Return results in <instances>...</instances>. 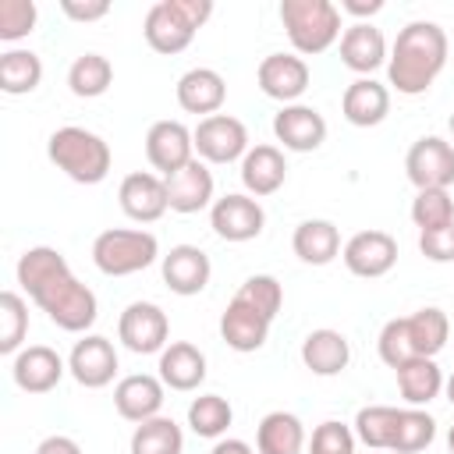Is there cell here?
<instances>
[{"label": "cell", "instance_id": "obj_13", "mask_svg": "<svg viewBox=\"0 0 454 454\" xmlns=\"http://www.w3.org/2000/svg\"><path fill=\"white\" fill-rule=\"evenodd\" d=\"M340 259H344L348 273L365 277V280H376V277H387L394 270V262H397V241L387 231H358V234H351L344 241Z\"/></svg>", "mask_w": 454, "mask_h": 454}, {"label": "cell", "instance_id": "obj_8", "mask_svg": "<svg viewBox=\"0 0 454 454\" xmlns=\"http://www.w3.org/2000/svg\"><path fill=\"white\" fill-rule=\"evenodd\" d=\"M117 337L135 355H160L170 344V319L156 301H131L117 319Z\"/></svg>", "mask_w": 454, "mask_h": 454}, {"label": "cell", "instance_id": "obj_28", "mask_svg": "<svg viewBox=\"0 0 454 454\" xmlns=\"http://www.w3.org/2000/svg\"><path fill=\"white\" fill-rule=\"evenodd\" d=\"M291 248L309 266H326L340 255V231L333 220H301L291 234Z\"/></svg>", "mask_w": 454, "mask_h": 454}, {"label": "cell", "instance_id": "obj_40", "mask_svg": "<svg viewBox=\"0 0 454 454\" xmlns=\"http://www.w3.org/2000/svg\"><path fill=\"white\" fill-rule=\"evenodd\" d=\"M234 294H241L248 305H255V309H259L262 316H270V319H277V312H280V305H284V287H280V280L270 277V273L248 277Z\"/></svg>", "mask_w": 454, "mask_h": 454}, {"label": "cell", "instance_id": "obj_41", "mask_svg": "<svg viewBox=\"0 0 454 454\" xmlns=\"http://www.w3.org/2000/svg\"><path fill=\"white\" fill-rule=\"evenodd\" d=\"M39 7L32 0H0V39L18 43L35 28Z\"/></svg>", "mask_w": 454, "mask_h": 454}, {"label": "cell", "instance_id": "obj_21", "mask_svg": "<svg viewBox=\"0 0 454 454\" xmlns=\"http://www.w3.org/2000/svg\"><path fill=\"white\" fill-rule=\"evenodd\" d=\"M163 380L160 376H149V372H131L124 376L117 387H114V408L121 419L128 422H145V419H156L160 408H163Z\"/></svg>", "mask_w": 454, "mask_h": 454}, {"label": "cell", "instance_id": "obj_16", "mask_svg": "<svg viewBox=\"0 0 454 454\" xmlns=\"http://www.w3.org/2000/svg\"><path fill=\"white\" fill-rule=\"evenodd\" d=\"M255 82L270 99H280L287 106L298 103L301 92L309 89V64L298 53H270L259 60Z\"/></svg>", "mask_w": 454, "mask_h": 454}, {"label": "cell", "instance_id": "obj_29", "mask_svg": "<svg viewBox=\"0 0 454 454\" xmlns=\"http://www.w3.org/2000/svg\"><path fill=\"white\" fill-rule=\"evenodd\" d=\"M404 319V337H408V348L415 358H436L450 337V319L443 309L436 305H426L411 316H401Z\"/></svg>", "mask_w": 454, "mask_h": 454}, {"label": "cell", "instance_id": "obj_44", "mask_svg": "<svg viewBox=\"0 0 454 454\" xmlns=\"http://www.w3.org/2000/svg\"><path fill=\"white\" fill-rule=\"evenodd\" d=\"M419 252L429 262H454V223L436 231H419Z\"/></svg>", "mask_w": 454, "mask_h": 454}, {"label": "cell", "instance_id": "obj_37", "mask_svg": "<svg viewBox=\"0 0 454 454\" xmlns=\"http://www.w3.org/2000/svg\"><path fill=\"white\" fill-rule=\"evenodd\" d=\"M433 440H436V419L426 408H401V422H397L390 454H419Z\"/></svg>", "mask_w": 454, "mask_h": 454}, {"label": "cell", "instance_id": "obj_47", "mask_svg": "<svg viewBox=\"0 0 454 454\" xmlns=\"http://www.w3.org/2000/svg\"><path fill=\"white\" fill-rule=\"evenodd\" d=\"M340 11H348L355 18H372L383 11V0H340Z\"/></svg>", "mask_w": 454, "mask_h": 454}, {"label": "cell", "instance_id": "obj_12", "mask_svg": "<svg viewBox=\"0 0 454 454\" xmlns=\"http://www.w3.org/2000/svg\"><path fill=\"white\" fill-rule=\"evenodd\" d=\"M145 160L160 177L177 174L195 160V138L181 121H156L145 131Z\"/></svg>", "mask_w": 454, "mask_h": 454}, {"label": "cell", "instance_id": "obj_17", "mask_svg": "<svg viewBox=\"0 0 454 454\" xmlns=\"http://www.w3.org/2000/svg\"><path fill=\"white\" fill-rule=\"evenodd\" d=\"M160 273H163V284L174 294L192 298V294L206 291V284L213 277V262H209V255L199 245H174L160 259Z\"/></svg>", "mask_w": 454, "mask_h": 454}, {"label": "cell", "instance_id": "obj_26", "mask_svg": "<svg viewBox=\"0 0 454 454\" xmlns=\"http://www.w3.org/2000/svg\"><path fill=\"white\" fill-rule=\"evenodd\" d=\"M156 369H160L163 387L188 394V390H199V383L206 380V355L188 340H170L160 351V365Z\"/></svg>", "mask_w": 454, "mask_h": 454}, {"label": "cell", "instance_id": "obj_11", "mask_svg": "<svg viewBox=\"0 0 454 454\" xmlns=\"http://www.w3.org/2000/svg\"><path fill=\"white\" fill-rule=\"evenodd\" d=\"M67 372L85 390H99V387L114 383V376H117V348H114V340L103 337V333H85L82 340H74V348L67 355Z\"/></svg>", "mask_w": 454, "mask_h": 454}, {"label": "cell", "instance_id": "obj_15", "mask_svg": "<svg viewBox=\"0 0 454 454\" xmlns=\"http://www.w3.org/2000/svg\"><path fill=\"white\" fill-rule=\"evenodd\" d=\"M273 135L291 153H316L326 142V117L309 103H287L273 117Z\"/></svg>", "mask_w": 454, "mask_h": 454}, {"label": "cell", "instance_id": "obj_52", "mask_svg": "<svg viewBox=\"0 0 454 454\" xmlns=\"http://www.w3.org/2000/svg\"><path fill=\"white\" fill-rule=\"evenodd\" d=\"M383 454H390V450H383Z\"/></svg>", "mask_w": 454, "mask_h": 454}, {"label": "cell", "instance_id": "obj_22", "mask_svg": "<svg viewBox=\"0 0 454 454\" xmlns=\"http://www.w3.org/2000/svg\"><path fill=\"white\" fill-rule=\"evenodd\" d=\"M174 96H177V106H181L184 114L213 117V114H220V106H223V99H227V82H223V74L213 71V67H192V71H184V74L177 78Z\"/></svg>", "mask_w": 454, "mask_h": 454}, {"label": "cell", "instance_id": "obj_25", "mask_svg": "<svg viewBox=\"0 0 454 454\" xmlns=\"http://www.w3.org/2000/svg\"><path fill=\"white\" fill-rule=\"evenodd\" d=\"M340 114L355 128H376L390 114V89L376 78H355L340 96Z\"/></svg>", "mask_w": 454, "mask_h": 454}, {"label": "cell", "instance_id": "obj_49", "mask_svg": "<svg viewBox=\"0 0 454 454\" xmlns=\"http://www.w3.org/2000/svg\"><path fill=\"white\" fill-rule=\"evenodd\" d=\"M443 394H447V401L454 404V372H450V376L443 380Z\"/></svg>", "mask_w": 454, "mask_h": 454}, {"label": "cell", "instance_id": "obj_43", "mask_svg": "<svg viewBox=\"0 0 454 454\" xmlns=\"http://www.w3.org/2000/svg\"><path fill=\"white\" fill-rule=\"evenodd\" d=\"M376 348H380V358H383L390 369H397V365H404V362H411V358H415V355H411V348H408L404 319H401V316L383 323V330H380V337H376Z\"/></svg>", "mask_w": 454, "mask_h": 454}, {"label": "cell", "instance_id": "obj_2", "mask_svg": "<svg viewBox=\"0 0 454 454\" xmlns=\"http://www.w3.org/2000/svg\"><path fill=\"white\" fill-rule=\"evenodd\" d=\"M447 67V32L436 21H408L387 57V82L401 96H422Z\"/></svg>", "mask_w": 454, "mask_h": 454}, {"label": "cell", "instance_id": "obj_19", "mask_svg": "<svg viewBox=\"0 0 454 454\" xmlns=\"http://www.w3.org/2000/svg\"><path fill=\"white\" fill-rule=\"evenodd\" d=\"M64 372H67V362L46 344H28L11 362V376L25 394H50L64 380Z\"/></svg>", "mask_w": 454, "mask_h": 454}, {"label": "cell", "instance_id": "obj_48", "mask_svg": "<svg viewBox=\"0 0 454 454\" xmlns=\"http://www.w3.org/2000/svg\"><path fill=\"white\" fill-rule=\"evenodd\" d=\"M209 454H255L245 440H216V447Z\"/></svg>", "mask_w": 454, "mask_h": 454}, {"label": "cell", "instance_id": "obj_27", "mask_svg": "<svg viewBox=\"0 0 454 454\" xmlns=\"http://www.w3.org/2000/svg\"><path fill=\"white\" fill-rule=\"evenodd\" d=\"M301 362L316 376H337L351 362V344H348V337L340 330L319 326V330L305 333V340H301Z\"/></svg>", "mask_w": 454, "mask_h": 454}, {"label": "cell", "instance_id": "obj_14", "mask_svg": "<svg viewBox=\"0 0 454 454\" xmlns=\"http://www.w3.org/2000/svg\"><path fill=\"white\" fill-rule=\"evenodd\" d=\"M117 202H121V213L135 223H156L170 202H167V181L153 170H135L121 181L117 188Z\"/></svg>", "mask_w": 454, "mask_h": 454}, {"label": "cell", "instance_id": "obj_1", "mask_svg": "<svg viewBox=\"0 0 454 454\" xmlns=\"http://www.w3.org/2000/svg\"><path fill=\"white\" fill-rule=\"evenodd\" d=\"M14 273H18V284L25 287V294L50 316L53 326H60L67 333H85L96 323V316H99L96 294L71 273L67 259L57 248H50V245L25 248Z\"/></svg>", "mask_w": 454, "mask_h": 454}, {"label": "cell", "instance_id": "obj_3", "mask_svg": "<svg viewBox=\"0 0 454 454\" xmlns=\"http://www.w3.org/2000/svg\"><path fill=\"white\" fill-rule=\"evenodd\" d=\"M46 156L57 163V170H64L74 184H99L110 174V145L103 135L78 128V124H64L46 138Z\"/></svg>", "mask_w": 454, "mask_h": 454}, {"label": "cell", "instance_id": "obj_18", "mask_svg": "<svg viewBox=\"0 0 454 454\" xmlns=\"http://www.w3.org/2000/svg\"><path fill=\"white\" fill-rule=\"evenodd\" d=\"M270 326H273V319L262 316L255 305H248L241 294H234L227 301L223 316H220V337H223V344L234 348V351H241V355L259 351L266 344V337H270Z\"/></svg>", "mask_w": 454, "mask_h": 454}, {"label": "cell", "instance_id": "obj_36", "mask_svg": "<svg viewBox=\"0 0 454 454\" xmlns=\"http://www.w3.org/2000/svg\"><path fill=\"white\" fill-rule=\"evenodd\" d=\"M231 422H234V408H231V401L220 397V394H199V397L188 404V426H192V433L202 436V440H220Z\"/></svg>", "mask_w": 454, "mask_h": 454}, {"label": "cell", "instance_id": "obj_33", "mask_svg": "<svg viewBox=\"0 0 454 454\" xmlns=\"http://www.w3.org/2000/svg\"><path fill=\"white\" fill-rule=\"evenodd\" d=\"M128 450L131 454H181L184 433L170 415H156V419H145L135 426Z\"/></svg>", "mask_w": 454, "mask_h": 454}, {"label": "cell", "instance_id": "obj_20", "mask_svg": "<svg viewBox=\"0 0 454 454\" xmlns=\"http://www.w3.org/2000/svg\"><path fill=\"white\" fill-rule=\"evenodd\" d=\"M387 57V39L372 21H355L340 32V64L351 67L358 78H372V71L383 67Z\"/></svg>", "mask_w": 454, "mask_h": 454}, {"label": "cell", "instance_id": "obj_50", "mask_svg": "<svg viewBox=\"0 0 454 454\" xmlns=\"http://www.w3.org/2000/svg\"><path fill=\"white\" fill-rule=\"evenodd\" d=\"M447 447H450V454H454V426L447 429Z\"/></svg>", "mask_w": 454, "mask_h": 454}, {"label": "cell", "instance_id": "obj_35", "mask_svg": "<svg viewBox=\"0 0 454 454\" xmlns=\"http://www.w3.org/2000/svg\"><path fill=\"white\" fill-rule=\"evenodd\" d=\"M114 82V64L103 53H82L74 57V64L67 67V89L78 99H96L110 89Z\"/></svg>", "mask_w": 454, "mask_h": 454}, {"label": "cell", "instance_id": "obj_10", "mask_svg": "<svg viewBox=\"0 0 454 454\" xmlns=\"http://www.w3.org/2000/svg\"><path fill=\"white\" fill-rule=\"evenodd\" d=\"M209 227L216 231V238L241 245V241H252L262 234L266 213H262L259 199H252L245 192H227L223 199H216L209 206Z\"/></svg>", "mask_w": 454, "mask_h": 454}, {"label": "cell", "instance_id": "obj_4", "mask_svg": "<svg viewBox=\"0 0 454 454\" xmlns=\"http://www.w3.org/2000/svg\"><path fill=\"white\" fill-rule=\"evenodd\" d=\"M209 14H213L209 0H156L145 11L142 35L156 53L174 57L192 46L195 32L209 21Z\"/></svg>", "mask_w": 454, "mask_h": 454}, {"label": "cell", "instance_id": "obj_30", "mask_svg": "<svg viewBox=\"0 0 454 454\" xmlns=\"http://www.w3.org/2000/svg\"><path fill=\"white\" fill-rule=\"evenodd\" d=\"M305 426L294 411H270L255 426V450L259 454H301Z\"/></svg>", "mask_w": 454, "mask_h": 454}, {"label": "cell", "instance_id": "obj_9", "mask_svg": "<svg viewBox=\"0 0 454 454\" xmlns=\"http://www.w3.org/2000/svg\"><path fill=\"white\" fill-rule=\"evenodd\" d=\"M408 181L426 192V188H450L454 184V145L440 135H422L411 142L404 156Z\"/></svg>", "mask_w": 454, "mask_h": 454}, {"label": "cell", "instance_id": "obj_7", "mask_svg": "<svg viewBox=\"0 0 454 454\" xmlns=\"http://www.w3.org/2000/svg\"><path fill=\"white\" fill-rule=\"evenodd\" d=\"M192 138H195V156L202 163H220V167L234 163V160H245V153L252 149L248 145V128L231 114L202 117L192 128Z\"/></svg>", "mask_w": 454, "mask_h": 454}, {"label": "cell", "instance_id": "obj_5", "mask_svg": "<svg viewBox=\"0 0 454 454\" xmlns=\"http://www.w3.org/2000/svg\"><path fill=\"white\" fill-rule=\"evenodd\" d=\"M280 25L298 57H316L340 39V7L330 0H284Z\"/></svg>", "mask_w": 454, "mask_h": 454}, {"label": "cell", "instance_id": "obj_23", "mask_svg": "<svg viewBox=\"0 0 454 454\" xmlns=\"http://www.w3.org/2000/svg\"><path fill=\"white\" fill-rule=\"evenodd\" d=\"M163 181H167V202H170L174 213L192 216V213H199V209H206V206L216 202V199H213V174H209V163H202L199 156H195L188 167H181L177 174L163 177Z\"/></svg>", "mask_w": 454, "mask_h": 454}, {"label": "cell", "instance_id": "obj_46", "mask_svg": "<svg viewBox=\"0 0 454 454\" xmlns=\"http://www.w3.org/2000/svg\"><path fill=\"white\" fill-rule=\"evenodd\" d=\"M35 454H82V447H78V440L53 433V436H46V440L35 447Z\"/></svg>", "mask_w": 454, "mask_h": 454}, {"label": "cell", "instance_id": "obj_45", "mask_svg": "<svg viewBox=\"0 0 454 454\" xmlns=\"http://www.w3.org/2000/svg\"><path fill=\"white\" fill-rule=\"evenodd\" d=\"M60 11H64L71 21H99V18L110 14V4H106V0H85V4H78V0H64Z\"/></svg>", "mask_w": 454, "mask_h": 454}, {"label": "cell", "instance_id": "obj_6", "mask_svg": "<svg viewBox=\"0 0 454 454\" xmlns=\"http://www.w3.org/2000/svg\"><path fill=\"white\" fill-rule=\"evenodd\" d=\"M160 259V241L156 234L142 227H110L96 234L92 241V262L106 277H131L149 270Z\"/></svg>", "mask_w": 454, "mask_h": 454}, {"label": "cell", "instance_id": "obj_51", "mask_svg": "<svg viewBox=\"0 0 454 454\" xmlns=\"http://www.w3.org/2000/svg\"><path fill=\"white\" fill-rule=\"evenodd\" d=\"M447 124H450V135H454V114H450V121H447Z\"/></svg>", "mask_w": 454, "mask_h": 454}, {"label": "cell", "instance_id": "obj_34", "mask_svg": "<svg viewBox=\"0 0 454 454\" xmlns=\"http://www.w3.org/2000/svg\"><path fill=\"white\" fill-rule=\"evenodd\" d=\"M43 82V60L32 50H7L0 53V89L7 96H25L39 89Z\"/></svg>", "mask_w": 454, "mask_h": 454}, {"label": "cell", "instance_id": "obj_42", "mask_svg": "<svg viewBox=\"0 0 454 454\" xmlns=\"http://www.w3.org/2000/svg\"><path fill=\"white\" fill-rule=\"evenodd\" d=\"M312 454H355V429L326 419L312 429Z\"/></svg>", "mask_w": 454, "mask_h": 454}, {"label": "cell", "instance_id": "obj_38", "mask_svg": "<svg viewBox=\"0 0 454 454\" xmlns=\"http://www.w3.org/2000/svg\"><path fill=\"white\" fill-rule=\"evenodd\" d=\"M28 333V305L18 291L0 294V355H18Z\"/></svg>", "mask_w": 454, "mask_h": 454}, {"label": "cell", "instance_id": "obj_31", "mask_svg": "<svg viewBox=\"0 0 454 454\" xmlns=\"http://www.w3.org/2000/svg\"><path fill=\"white\" fill-rule=\"evenodd\" d=\"M394 372H397V390L411 408L429 404L443 390V372H440L436 358H411V362L397 365Z\"/></svg>", "mask_w": 454, "mask_h": 454}, {"label": "cell", "instance_id": "obj_39", "mask_svg": "<svg viewBox=\"0 0 454 454\" xmlns=\"http://www.w3.org/2000/svg\"><path fill=\"white\" fill-rule=\"evenodd\" d=\"M411 223L419 231H436V227L454 223V199H450V192L447 188L415 192V199H411Z\"/></svg>", "mask_w": 454, "mask_h": 454}, {"label": "cell", "instance_id": "obj_24", "mask_svg": "<svg viewBox=\"0 0 454 454\" xmlns=\"http://www.w3.org/2000/svg\"><path fill=\"white\" fill-rule=\"evenodd\" d=\"M287 181V160L277 145H252L241 160V184L252 199H266L273 192H280Z\"/></svg>", "mask_w": 454, "mask_h": 454}, {"label": "cell", "instance_id": "obj_32", "mask_svg": "<svg viewBox=\"0 0 454 454\" xmlns=\"http://www.w3.org/2000/svg\"><path fill=\"white\" fill-rule=\"evenodd\" d=\"M397 422H401V408L394 404H365L355 415V440H362L372 450H390L394 436H397Z\"/></svg>", "mask_w": 454, "mask_h": 454}]
</instances>
